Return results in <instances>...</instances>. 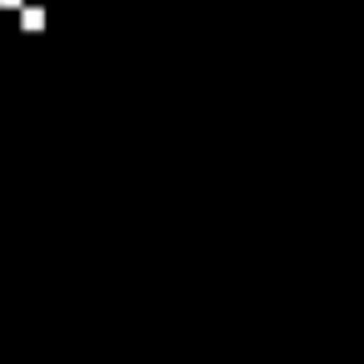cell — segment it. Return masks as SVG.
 <instances>
[{
    "label": "cell",
    "instance_id": "obj_1",
    "mask_svg": "<svg viewBox=\"0 0 364 364\" xmlns=\"http://www.w3.org/2000/svg\"><path fill=\"white\" fill-rule=\"evenodd\" d=\"M21 21H26V31H41V21H46V11H41V6H31V11H26Z\"/></svg>",
    "mask_w": 364,
    "mask_h": 364
}]
</instances>
